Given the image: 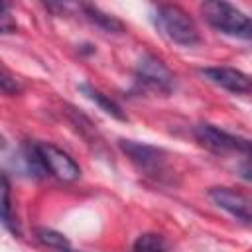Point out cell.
Returning <instances> with one entry per match:
<instances>
[{"instance_id":"16","label":"cell","mask_w":252,"mask_h":252,"mask_svg":"<svg viewBox=\"0 0 252 252\" xmlns=\"http://www.w3.org/2000/svg\"><path fill=\"white\" fill-rule=\"evenodd\" d=\"M238 173L242 179L252 181V156H246L240 163H238Z\"/></svg>"},{"instance_id":"1","label":"cell","mask_w":252,"mask_h":252,"mask_svg":"<svg viewBox=\"0 0 252 252\" xmlns=\"http://www.w3.org/2000/svg\"><path fill=\"white\" fill-rule=\"evenodd\" d=\"M154 22H156L158 30L177 45L193 47L201 41V35H199V30H197L193 18L177 4L158 6Z\"/></svg>"},{"instance_id":"14","label":"cell","mask_w":252,"mask_h":252,"mask_svg":"<svg viewBox=\"0 0 252 252\" xmlns=\"http://www.w3.org/2000/svg\"><path fill=\"white\" fill-rule=\"evenodd\" d=\"M0 30H2V33H12V32H16V22H12L6 2H2V6H0Z\"/></svg>"},{"instance_id":"9","label":"cell","mask_w":252,"mask_h":252,"mask_svg":"<svg viewBox=\"0 0 252 252\" xmlns=\"http://www.w3.org/2000/svg\"><path fill=\"white\" fill-rule=\"evenodd\" d=\"M79 91L87 96V98H91L94 104H98L100 106V110H104L106 114H110L112 118H116V120H128V116L122 112V108H120V104L118 102H114L110 96H106V94H102L98 89H94V87H91V85H87V83H81L79 85Z\"/></svg>"},{"instance_id":"3","label":"cell","mask_w":252,"mask_h":252,"mask_svg":"<svg viewBox=\"0 0 252 252\" xmlns=\"http://www.w3.org/2000/svg\"><path fill=\"white\" fill-rule=\"evenodd\" d=\"M120 150L130 158V161L148 177L154 179H165L169 173L167 167V154L161 148L134 142V140H120Z\"/></svg>"},{"instance_id":"11","label":"cell","mask_w":252,"mask_h":252,"mask_svg":"<svg viewBox=\"0 0 252 252\" xmlns=\"http://www.w3.org/2000/svg\"><path fill=\"white\" fill-rule=\"evenodd\" d=\"M35 236H37V240H39L43 246H47V248H55V250H59V252L69 250V240H67L61 232H57V230H53V228H37V230H35Z\"/></svg>"},{"instance_id":"7","label":"cell","mask_w":252,"mask_h":252,"mask_svg":"<svg viewBox=\"0 0 252 252\" xmlns=\"http://www.w3.org/2000/svg\"><path fill=\"white\" fill-rule=\"evenodd\" d=\"M209 197L217 207L230 213L242 222H252V199L230 187H211Z\"/></svg>"},{"instance_id":"13","label":"cell","mask_w":252,"mask_h":252,"mask_svg":"<svg viewBox=\"0 0 252 252\" xmlns=\"http://www.w3.org/2000/svg\"><path fill=\"white\" fill-rule=\"evenodd\" d=\"M2 222L6 228H10L12 232H18V228L12 224V201H10V183H8V175H2Z\"/></svg>"},{"instance_id":"8","label":"cell","mask_w":252,"mask_h":252,"mask_svg":"<svg viewBox=\"0 0 252 252\" xmlns=\"http://www.w3.org/2000/svg\"><path fill=\"white\" fill-rule=\"evenodd\" d=\"M199 73L234 94H252V77L234 67H203Z\"/></svg>"},{"instance_id":"12","label":"cell","mask_w":252,"mask_h":252,"mask_svg":"<svg viewBox=\"0 0 252 252\" xmlns=\"http://www.w3.org/2000/svg\"><path fill=\"white\" fill-rule=\"evenodd\" d=\"M165 248H167L165 238L161 234H154V232L142 234L134 242V252H165Z\"/></svg>"},{"instance_id":"4","label":"cell","mask_w":252,"mask_h":252,"mask_svg":"<svg viewBox=\"0 0 252 252\" xmlns=\"http://www.w3.org/2000/svg\"><path fill=\"white\" fill-rule=\"evenodd\" d=\"M193 134L197 142L207 148L213 154L224 156V154H242V156H252V140L234 136L230 132H224L213 124H197L193 128Z\"/></svg>"},{"instance_id":"17","label":"cell","mask_w":252,"mask_h":252,"mask_svg":"<svg viewBox=\"0 0 252 252\" xmlns=\"http://www.w3.org/2000/svg\"><path fill=\"white\" fill-rule=\"evenodd\" d=\"M63 252H75V250H63Z\"/></svg>"},{"instance_id":"5","label":"cell","mask_w":252,"mask_h":252,"mask_svg":"<svg viewBox=\"0 0 252 252\" xmlns=\"http://www.w3.org/2000/svg\"><path fill=\"white\" fill-rule=\"evenodd\" d=\"M136 81L158 94H169L175 89V75L156 55H142L136 65Z\"/></svg>"},{"instance_id":"15","label":"cell","mask_w":252,"mask_h":252,"mask_svg":"<svg viewBox=\"0 0 252 252\" xmlns=\"http://www.w3.org/2000/svg\"><path fill=\"white\" fill-rule=\"evenodd\" d=\"M0 83H2V91H4L6 94H16V93L20 91V87L16 85V79L12 81V77L8 75V71H6V69H2V77H0Z\"/></svg>"},{"instance_id":"2","label":"cell","mask_w":252,"mask_h":252,"mask_svg":"<svg viewBox=\"0 0 252 252\" xmlns=\"http://www.w3.org/2000/svg\"><path fill=\"white\" fill-rule=\"evenodd\" d=\"M201 12L209 26H213L220 33L252 41V18H248L236 6L222 0H209L201 4Z\"/></svg>"},{"instance_id":"6","label":"cell","mask_w":252,"mask_h":252,"mask_svg":"<svg viewBox=\"0 0 252 252\" xmlns=\"http://www.w3.org/2000/svg\"><path fill=\"white\" fill-rule=\"evenodd\" d=\"M41 159L51 175H55L61 181H75L81 177V167L79 163L63 150H59L53 144H37Z\"/></svg>"},{"instance_id":"10","label":"cell","mask_w":252,"mask_h":252,"mask_svg":"<svg viewBox=\"0 0 252 252\" xmlns=\"http://www.w3.org/2000/svg\"><path fill=\"white\" fill-rule=\"evenodd\" d=\"M83 10H85L87 18H89L93 24H96L98 28H102L104 32H112V33L124 32V24H122L118 18H114V16H110V14H106V12H102L100 8L91 6V4H83Z\"/></svg>"}]
</instances>
